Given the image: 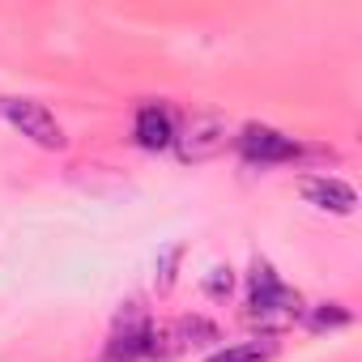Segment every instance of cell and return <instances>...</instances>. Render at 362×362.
<instances>
[{
  "label": "cell",
  "instance_id": "8992f818",
  "mask_svg": "<svg viewBox=\"0 0 362 362\" xmlns=\"http://www.w3.org/2000/svg\"><path fill=\"white\" fill-rule=\"evenodd\" d=\"M132 136L141 149H166L175 141V124H170V111L158 107V103H145L136 111V124H132Z\"/></svg>",
  "mask_w": 362,
  "mask_h": 362
},
{
  "label": "cell",
  "instance_id": "5b68a950",
  "mask_svg": "<svg viewBox=\"0 0 362 362\" xmlns=\"http://www.w3.org/2000/svg\"><path fill=\"white\" fill-rule=\"evenodd\" d=\"M239 145H243V153L252 162H290V158H298V141L286 136V132H277V128H264V124L243 128Z\"/></svg>",
  "mask_w": 362,
  "mask_h": 362
},
{
  "label": "cell",
  "instance_id": "6da1fadb",
  "mask_svg": "<svg viewBox=\"0 0 362 362\" xmlns=\"http://www.w3.org/2000/svg\"><path fill=\"white\" fill-rule=\"evenodd\" d=\"M247 315L252 320H294L298 315V294L281 286L273 264L256 260L252 264V290H247Z\"/></svg>",
  "mask_w": 362,
  "mask_h": 362
},
{
  "label": "cell",
  "instance_id": "7a4b0ae2",
  "mask_svg": "<svg viewBox=\"0 0 362 362\" xmlns=\"http://www.w3.org/2000/svg\"><path fill=\"white\" fill-rule=\"evenodd\" d=\"M0 115H5L22 136H30L35 145H43V149H64L69 145L60 119L43 103H35V98H0Z\"/></svg>",
  "mask_w": 362,
  "mask_h": 362
},
{
  "label": "cell",
  "instance_id": "277c9868",
  "mask_svg": "<svg viewBox=\"0 0 362 362\" xmlns=\"http://www.w3.org/2000/svg\"><path fill=\"white\" fill-rule=\"evenodd\" d=\"M303 201L324 209V214H337V218H349L358 209V192L345 184V179H332V175L303 179Z\"/></svg>",
  "mask_w": 362,
  "mask_h": 362
},
{
  "label": "cell",
  "instance_id": "52a82bcc",
  "mask_svg": "<svg viewBox=\"0 0 362 362\" xmlns=\"http://www.w3.org/2000/svg\"><path fill=\"white\" fill-rule=\"evenodd\" d=\"M277 354L273 341H239V345H226L218 354H209L205 362H269Z\"/></svg>",
  "mask_w": 362,
  "mask_h": 362
},
{
  "label": "cell",
  "instance_id": "3957f363",
  "mask_svg": "<svg viewBox=\"0 0 362 362\" xmlns=\"http://www.w3.org/2000/svg\"><path fill=\"white\" fill-rule=\"evenodd\" d=\"M170 145L179 149L184 162H205V158L222 153V145H226V119H218V115H192L184 128L175 132Z\"/></svg>",
  "mask_w": 362,
  "mask_h": 362
},
{
  "label": "cell",
  "instance_id": "ba28073f",
  "mask_svg": "<svg viewBox=\"0 0 362 362\" xmlns=\"http://www.w3.org/2000/svg\"><path fill=\"white\" fill-rule=\"evenodd\" d=\"M349 324V311L341 307V303H320L311 315H307V328H315V332H324V328H345Z\"/></svg>",
  "mask_w": 362,
  "mask_h": 362
},
{
  "label": "cell",
  "instance_id": "9c48e42d",
  "mask_svg": "<svg viewBox=\"0 0 362 362\" xmlns=\"http://www.w3.org/2000/svg\"><path fill=\"white\" fill-rule=\"evenodd\" d=\"M230 290H235V273L218 264V269H214V273L205 277V294H209V298H226Z\"/></svg>",
  "mask_w": 362,
  "mask_h": 362
}]
</instances>
